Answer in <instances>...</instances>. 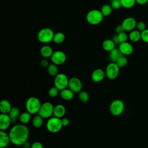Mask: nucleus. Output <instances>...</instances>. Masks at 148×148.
I'll list each match as a JSON object with an SVG mask.
<instances>
[{
	"label": "nucleus",
	"instance_id": "nucleus-1",
	"mask_svg": "<svg viewBox=\"0 0 148 148\" xmlns=\"http://www.w3.org/2000/svg\"><path fill=\"white\" fill-rule=\"evenodd\" d=\"M9 135L10 142L16 146H21L27 141L29 130L25 124H16L11 128Z\"/></svg>",
	"mask_w": 148,
	"mask_h": 148
},
{
	"label": "nucleus",
	"instance_id": "nucleus-2",
	"mask_svg": "<svg viewBox=\"0 0 148 148\" xmlns=\"http://www.w3.org/2000/svg\"><path fill=\"white\" fill-rule=\"evenodd\" d=\"M86 18L88 23L92 25H96L102 22L103 18V15L101 10L92 9L88 12Z\"/></svg>",
	"mask_w": 148,
	"mask_h": 148
},
{
	"label": "nucleus",
	"instance_id": "nucleus-3",
	"mask_svg": "<svg viewBox=\"0 0 148 148\" xmlns=\"http://www.w3.org/2000/svg\"><path fill=\"white\" fill-rule=\"evenodd\" d=\"M41 103L39 99L35 97L28 98L25 102V108L27 112L31 114L38 113L41 106Z\"/></svg>",
	"mask_w": 148,
	"mask_h": 148
},
{
	"label": "nucleus",
	"instance_id": "nucleus-4",
	"mask_svg": "<svg viewBox=\"0 0 148 148\" xmlns=\"http://www.w3.org/2000/svg\"><path fill=\"white\" fill-rule=\"evenodd\" d=\"M54 35V33L51 28H43L38 32L37 38L40 43L46 44L53 41Z\"/></svg>",
	"mask_w": 148,
	"mask_h": 148
},
{
	"label": "nucleus",
	"instance_id": "nucleus-5",
	"mask_svg": "<svg viewBox=\"0 0 148 148\" xmlns=\"http://www.w3.org/2000/svg\"><path fill=\"white\" fill-rule=\"evenodd\" d=\"M62 126L61 119L55 116L49 118L46 123V128L47 130L51 133L59 132Z\"/></svg>",
	"mask_w": 148,
	"mask_h": 148
},
{
	"label": "nucleus",
	"instance_id": "nucleus-6",
	"mask_svg": "<svg viewBox=\"0 0 148 148\" xmlns=\"http://www.w3.org/2000/svg\"><path fill=\"white\" fill-rule=\"evenodd\" d=\"M69 80L67 76L62 73H58L54 78V84L60 91H61L68 87Z\"/></svg>",
	"mask_w": 148,
	"mask_h": 148
},
{
	"label": "nucleus",
	"instance_id": "nucleus-7",
	"mask_svg": "<svg viewBox=\"0 0 148 148\" xmlns=\"http://www.w3.org/2000/svg\"><path fill=\"white\" fill-rule=\"evenodd\" d=\"M124 108L125 105L124 102L121 100L118 99L113 100L111 102L109 107L110 113L115 116H117L122 114L124 112Z\"/></svg>",
	"mask_w": 148,
	"mask_h": 148
},
{
	"label": "nucleus",
	"instance_id": "nucleus-8",
	"mask_svg": "<svg viewBox=\"0 0 148 148\" xmlns=\"http://www.w3.org/2000/svg\"><path fill=\"white\" fill-rule=\"evenodd\" d=\"M54 106L49 102H46L41 105L40 108L38 112V114L43 119L50 118L53 114Z\"/></svg>",
	"mask_w": 148,
	"mask_h": 148
},
{
	"label": "nucleus",
	"instance_id": "nucleus-9",
	"mask_svg": "<svg viewBox=\"0 0 148 148\" xmlns=\"http://www.w3.org/2000/svg\"><path fill=\"white\" fill-rule=\"evenodd\" d=\"M120 72V67L116 62H110L109 63L106 68L105 74L106 76L111 80L116 79Z\"/></svg>",
	"mask_w": 148,
	"mask_h": 148
},
{
	"label": "nucleus",
	"instance_id": "nucleus-10",
	"mask_svg": "<svg viewBox=\"0 0 148 148\" xmlns=\"http://www.w3.org/2000/svg\"><path fill=\"white\" fill-rule=\"evenodd\" d=\"M66 59V54L64 52L61 50H57L54 51L51 57V60L52 62L57 65L63 64L65 62Z\"/></svg>",
	"mask_w": 148,
	"mask_h": 148
},
{
	"label": "nucleus",
	"instance_id": "nucleus-11",
	"mask_svg": "<svg viewBox=\"0 0 148 148\" xmlns=\"http://www.w3.org/2000/svg\"><path fill=\"white\" fill-rule=\"evenodd\" d=\"M136 23L135 18L132 17H128L123 20L121 24L125 31L130 32L136 28Z\"/></svg>",
	"mask_w": 148,
	"mask_h": 148
},
{
	"label": "nucleus",
	"instance_id": "nucleus-12",
	"mask_svg": "<svg viewBox=\"0 0 148 148\" xmlns=\"http://www.w3.org/2000/svg\"><path fill=\"white\" fill-rule=\"evenodd\" d=\"M68 87L74 92H79L80 91H82V83L79 78L73 77L69 80Z\"/></svg>",
	"mask_w": 148,
	"mask_h": 148
},
{
	"label": "nucleus",
	"instance_id": "nucleus-13",
	"mask_svg": "<svg viewBox=\"0 0 148 148\" xmlns=\"http://www.w3.org/2000/svg\"><path fill=\"white\" fill-rule=\"evenodd\" d=\"M12 123L11 119L9 114L1 113L0 115V130L5 131L7 130Z\"/></svg>",
	"mask_w": 148,
	"mask_h": 148
},
{
	"label": "nucleus",
	"instance_id": "nucleus-14",
	"mask_svg": "<svg viewBox=\"0 0 148 148\" xmlns=\"http://www.w3.org/2000/svg\"><path fill=\"white\" fill-rule=\"evenodd\" d=\"M119 49L123 55L124 56H129L131 55L134 51V48L132 45L128 42H123L119 45Z\"/></svg>",
	"mask_w": 148,
	"mask_h": 148
},
{
	"label": "nucleus",
	"instance_id": "nucleus-15",
	"mask_svg": "<svg viewBox=\"0 0 148 148\" xmlns=\"http://www.w3.org/2000/svg\"><path fill=\"white\" fill-rule=\"evenodd\" d=\"M105 75V72L101 69H95L91 74V79L93 82L95 83H98L101 82Z\"/></svg>",
	"mask_w": 148,
	"mask_h": 148
},
{
	"label": "nucleus",
	"instance_id": "nucleus-16",
	"mask_svg": "<svg viewBox=\"0 0 148 148\" xmlns=\"http://www.w3.org/2000/svg\"><path fill=\"white\" fill-rule=\"evenodd\" d=\"M10 142L9 135L4 131H0V147L4 148L6 147Z\"/></svg>",
	"mask_w": 148,
	"mask_h": 148
},
{
	"label": "nucleus",
	"instance_id": "nucleus-17",
	"mask_svg": "<svg viewBox=\"0 0 148 148\" xmlns=\"http://www.w3.org/2000/svg\"><path fill=\"white\" fill-rule=\"evenodd\" d=\"M66 112L65 107L62 104H58L54 107L53 115L58 118L62 117Z\"/></svg>",
	"mask_w": 148,
	"mask_h": 148
},
{
	"label": "nucleus",
	"instance_id": "nucleus-18",
	"mask_svg": "<svg viewBox=\"0 0 148 148\" xmlns=\"http://www.w3.org/2000/svg\"><path fill=\"white\" fill-rule=\"evenodd\" d=\"M53 49L49 45H45L43 46L40 50V53L41 56L45 58L51 57L53 53Z\"/></svg>",
	"mask_w": 148,
	"mask_h": 148
},
{
	"label": "nucleus",
	"instance_id": "nucleus-19",
	"mask_svg": "<svg viewBox=\"0 0 148 148\" xmlns=\"http://www.w3.org/2000/svg\"><path fill=\"white\" fill-rule=\"evenodd\" d=\"M12 107L10 103L6 99H3L0 102V110L2 113L9 114Z\"/></svg>",
	"mask_w": 148,
	"mask_h": 148
},
{
	"label": "nucleus",
	"instance_id": "nucleus-20",
	"mask_svg": "<svg viewBox=\"0 0 148 148\" xmlns=\"http://www.w3.org/2000/svg\"><path fill=\"white\" fill-rule=\"evenodd\" d=\"M128 39L132 42H138L141 39V32L137 29H134L130 31L128 35Z\"/></svg>",
	"mask_w": 148,
	"mask_h": 148
},
{
	"label": "nucleus",
	"instance_id": "nucleus-21",
	"mask_svg": "<svg viewBox=\"0 0 148 148\" xmlns=\"http://www.w3.org/2000/svg\"><path fill=\"white\" fill-rule=\"evenodd\" d=\"M123 54L119 48H114L109 51V59L113 62H116L117 60L122 56Z\"/></svg>",
	"mask_w": 148,
	"mask_h": 148
},
{
	"label": "nucleus",
	"instance_id": "nucleus-22",
	"mask_svg": "<svg viewBox=\"0 0 148 148\" xmlns=\"http://www.w3.org/2000/svg\"><path fill=\"white\" fill-rule=\"evenodd\" d=\"M60 95L63 99L69 101L73 98L74 92L70 88H65L61 91Z\"/></svg>",
	"mask_w": 148,
	"mask_h": 148
},
{
	"label": "nucleus",
	"instance_id": "nucleus-23",
	"mask_svg": "<svg viewBox=\"0 0 148 148\" xmlns=\"http://www.w3.org/2000/svg\"><path fill=\"white\" fill-rule=\"evenodd\" d=\"M103 49L107 51H110L115 48L116 44L112 39H106L102 43Z\"/></svg>",
	"mask_w": 148,
	"mask_h": 148
},
{
	"label": "nucleus",
	"instance_id": "nucleus-24",
	"mask_svg": "<svg viewBox=\"0 0 148 148\" xmlns=\"http://www.w3.org/2000/svg\"><path fill=\"white\" fill-rule=\"evenodd\" d=\"M9 115L11 119L12 123H15L17 121L18 117H19L20 115L19 109L17 107H12Z\"/></svg>",
	"mask_w": 148,
	"mask_h": 148
},
{
	"label": "nucleus",
	"instance_id": "nucleus-25",
	"mask_svg": "<svg viewBox=\"0 0 148 148\" xmlns=\"http://www.w3.org/2000/svg\"><path fill=\"white\" fill-rule=\"evenodd\" d=\"M65 39V35L63 32H58L54 35L53 42L57 44H60L64 42Z\"/></svg>",
	"mask_w": 148,
	"mask_h": 148
},
{
	"label": "nucleus",
	"instance_id": "nucleus-26",
	"mask_svg": "<svg viewBox=\"0 0 148 148\" xmlns=\"http://www.w3.org/2000/svg\"><path fill=\"white\" fill-rule=\"evenodd\" d=\"M31 118V114L28 112H23L20 114L19 116V120L21 124H25L28 123Z\"/></svg>",
	"mask_w": 148,
	"mask_h": 148
},
{
	"label": "nucleus",
	"instance_id": "nucleus-27",
	"mask_svg": "<svg viewBox=\"0 0 148 148\" xmlns=\"http://www.w3.org/2000/svg\"><path fill=\"white\" fill-rule=\"evenodd\" d=\"M112 8L110 6V5L108 4H105L103 5L101 9V12H102L103 16H108L111 14L112 12Z\"/></svg>",
	"mask_w": 148,
	"mask_h": 148
},
{
	"label": "nucleus",
	"instance_id": "nucleus-28",
	"mask_svg": "<svg viewBox=\"0 0 148 148\" xmlns=\"http://www.w3.org/2000/svg\"><path fill=\"white\" fill-rule=\"evenodd\" d=\"M47 72L50 75L52 76H56L58 74V72L57 65L53 63L49 64L47 67Z\"/></svg>",
	"mask_w": 148,
	"mask_h": 148
},
{
	"label": "nucleus",
	"instance_id": "nucleus-29",
	"mask_svg": "<svg viewBox=\"0 0 148 148\" xmlns=\"http://www.w3.org/2000/svg\"><path fill=\"white\" fill-rule=\"evenodd\" d=\"M43 118L39 114L35 116L32 120V124L34 127L35 128L40 127L43 125Z\"/></svg>",
	"mask_w": 148,
	"mask_h": 148
},
{
	"label": "nucleus",
	"instance_id": "nucleus-30",
	"mask_svg": "<svg viewBox=\"0 0 148 148\" xmlns=\"http://www.w3.org/2000/svg\"><path fill=\"white\" fill-rule=\"evenodd\" d=\"M122 7L125 9L132 8L136 3V0H120Z\"/></svg>",
	"mask_w": 148,
	"mask_h": 148
},
{
	"label": "nucleus",
	"instance_id": "nucleus-31",
	"mask_svg": "<svg viewBox=\"0 0 148 148\" xmlns=\"http://www.w3.org/2000/svg\"><path fill=\"white\" fill-rule=\"evenodd\" d=\"M116 63L118 65V66L120 68H123V67H124L127 64L128 59L125 56L123 55L117 60Z\"/></svg>",
	"mask_w": 148,
	"mask_h": 148
},
{
	"label": "nucleus",
	"instance_id": "nucleus-32",
	"mask_svg": "<svg viewBox=\"0 0 148 148\" xmlns=\"http://www.w3.org/2000/svg\"><path fill=\"white\" fill-rule=\"evenodd\" d=\"M117 35L120 44L123 42H127V40L128 39V35L126 32H125V31L119 34H117Z\"/></svg>",
	"mask_w": 148,
	"mask_h": 148
},
{
	"label": "nucleus",
	"instance_id": "nucleus-33",
	"mask_svg": "<svg viewBox=\"0 0 148 148\" xmlns=\"http://www.w3.org/2000/svg\"><path fill=\"white\" fill-rule=\"evenodd\" d=\"M79 98L80 101L86 102L89 99V95L86 91H80L79 94Z\"/></svg>",
	"mask_w": 148,
	"mask_h": 148
},
{
	"label": "nucleus",
	"instance_id": "nucleus-34",
	"mask_svg": "<svg viewBox=\"0 0 148 148\" xmlns=\"http://www.w3.org/2000/svg\"><path fill=\"white\" fill-rule=\"evenodd\" d=\"M110 6L113 9L117 10L122 7L120 0H110Z\"/></svg>",
	"mask_w": 148,
	"mask_h": 148
},
{
	"label": "nucleus",
	"instance_id": "nucleus-35",
	"mask_svg": "<svg viewBox=\"0 0 148 148\" xmlns=\"http://www.w3.org/2000/svg\"><path fill=\"white\" fill-rule=\"evenodd\" d=\"M59 91L60 90L57 87H56L55 86L53 87L50 88L49 90V92H48L49 95L50 97H52V98L56 97L58 95V94L59 93Z\"/></svg>",
	"mask_w": 148,
	"mask_h": 148
},
{
	"label": "nucleus",
	"instance_id": "nucleus-36",
	"mask_svg": "<svg viewBox=\"0 0 148 148\" xmlns=\"http://www.w3.org/2000/svg\"><path fill=\"white\" fill-rule=\"evenodd\" d=\"M141 40L146 43H148V28H146L141 32Z\"/></svg>",
	"mask_w": 148,
	"mask_h": 148
},
{
	"label": "nucleus",
	"instance_id": "nucleus-37",
	"mask_svg": "<svg viewBox=\"0 0 148 148\" xmlns=\"http://www.w3.org/2000/svg\"><path fill=\"white\" fill-rule=\"evenodd\" d=\"M136 28V29L139 31L140 32H142V31H144L146 28H147L145 23L143 21H142L137 22Z\"/></svg>",
	"mask_w": 148,
	"mask_h": 148
},
{
	"label": "nucleus",
	"instance_id": "nucleus-38",
	"mask_svg": "<svg viewBox=\"0 0 148 148\" xmlns=\"http://www.w3.org/2000/svg\"><path fill=\"white\" fill-rule=\"evenodd\" d=\"M31 148H43V146L40 142H35L31 146Z\"/></svg>",
	"mask_w": 148,
	"mask_h": 148
},
{
	"label": "nucleus",
	"instance_id": "nucleus-39",
	"mask_svg": "<svg viewBox=\"0 0 148 148\" xmlns=\"http://www.w3.org/2000/svg\"><path fill=\"white\" fill-rule=\"evenodd\" d=\"M40 65L43 67H48V66L49 65V63L46 58H43L40 61Z\"/></svg>",
	"mask_w": 148,
	"mask_h": 148
},
{
	"label": "nucleus",
	"instance_id": "nucleus-40",
	"mask_svg": "<svg viewBox=\"0 0 148 148\" xmlns=\"http://www.w3.org/2000/svg\"><path fill=\"white\" fill-rule=\"evenodd\" d=\"M115 31H116V32L117 34H119V33H121V32H122L125 31L124 30V29H123V28L121 24L117 25L116 27V28H115Z\"/></svg>",
	"mask_w": 148,
	"mask_h": 148
},
{
	"label": "nucleus",
	"instance_id": "nucleus-41",
	"mask_svg": "<svg viewBox=\"0 0 148 148\" xmlns=\"http://www.w3.org/2000/svg\"><path fill=\"white\" fill-rule=\"evenodd\" d=\"M61 121L63 126H67L69 124V120L67 118H63L62 119H61Z\"/></svg>",
	"mask_w": 148,
	"mask_h": 148
},
{
	"label": "nucleus",
	"instance_id": "nucleus-42",
	"mask_svg": "<svg viewBox=\"0 0 148 148\" xmlns=\"http://www.w3.org/2000/svg\"><path fill=\"white\" fill-rule=\"evenodd\" d=\"M148 2V0H136V3L140 5H143L147 3Z\"/></svg>",
	"mask_w": 148,
	"mask_h": 148
},
{
	"label": "nucleus",
	"instance_id": "nucleus-43",
	"mask_svg": "<svg viewBox=\"0 0 148 148\" xmlns=\"http://www.w3.org/2000/svg\"><path fill=\"white\" fill-rule=\"evenodd\" d=\"M112 40H113V41L114 42V43H115L116 45H120V42H119V39H118V37H117V34L113 36V38H112Z\"/></svg>",
	"mask_w": 148,
	"mask_h": 148
}]
</instances>
